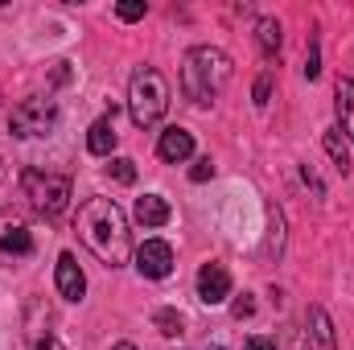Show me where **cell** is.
<instances>
[{
    "label": "cell",
    "mask_w": 354,
    "mask_h": 350,
    "mask_svg": "<svg viewBox=\"0 0 354 350\" xmlns=\"http://www.w3.org/2000/svg\"><path fill=\"white\" fill-rule=\"evenodd\" d=\"M75 231H79V239H83L107 268H120V264H128V256H132L128 219H124V210L115 206V198H87V202L79 206Z\"/></svg>",
    "instance_id": "6da1fadb"
},
{
    "label": "cell",
    "mask_w": 354,
    "mask_h": 350,
    "mask_svg": "<svg viewBox=\"0 0 354 350\" xmlns=\"http://www.w3.org/2000/svg\"><path fill=\"white\" fill-rule=\"evenodd\" d=\"M227 79H231V58L214 46H194L181 58V91L198 107H210L218 99V91L227 87Z\"/></svg>",
    "instance_id": "7a4b0ae2"
},
{
    "label": "cell",
    "mask_w": 354,
    "mask_h": 350,
    "mask_svg": "<svg viewBox=\"0 0 354 350\" xmlns=\"http://www.w3.org/2000/svg\"><path fill=\"white\" fill-rule=\"evenodd\" d=\"M169 111V83L161 71L153 66H140L128 83V116L136 128H153L161 116Z\"/></svg>",
    "instance_id": "3957f363"
},
{
    "label": "cell",
    "mask_w": 354,
    "mask_h": 350,
    "mask_svg": "<svg viewBox=\"0 0 354 350\" xmlns=\"http://www.w3.org/2000/svg\"><path fill=\"white\" fill-rule=\"evenodd\" d=\"M21 190H25L29 206H33L37 214H46V219L62 214V210H66V202H71V181H66V177H58V174L25 169V174H21Z\"/></svg>",
    "instance_id": "277c9868"
},
{
    "label": "cell",
    "mask_w": 354,
    "mask_h": 350,
    "mask_svg": "<svg viewBox=\"0 0 354 350\" xmlns=\"http://www.w3.org/2000/svg\"><path fill=\"white\" fill-rule=\"evenodd\" d=\"M54 128H58V103H54V99H41V95H33V99L17 103V107H12V116H8V132H12V136H21V140L50 136Z\"/></svg>",
    "instance_id": "5b68a950"
},
{
    "label": "cell",
    "mask_w": 354,
    "mask_h": 350,
    "mask_svg": "<svg viewBox=\"0 0 354 350\" xmlns=\"http://www.w3.org/2000/svg\"><path fill=\"white\" fill-rule=\"evenodd\" d=\"M136 268H140V276H149V280H165V276L174 272V248H169L165 239H145V243L136 248Z\"/></svg>",
    "instance_id": "8992f818"
},
{
    "label": "cell",
    "mask_w": 354,
    "mask_h": 350,
    "mask_svg": "<svg viewBox=\"0 0 354 350\" xmlns=\"http://www.w3.org/2000/svg\"><path fill=\"white\" fill-rule=\"evenodd\" d=\"M198 297L206 305H223L231 297V272L223 264H202V272H198Z\"/></svg>",
    "instance_id": "52a82bcc"
},
{
    "label": "cell",
    "mask_w": 354,
    "mask_h": 350,
    "mask_svg": "<svg viewBox=\"0 0 354 350\" xmlns=\"http://www.w3.org/2000/svg\"><path fill=\"white\" fill-rule=\"evenodd\" d=\"M54 280H58V293H62L66 301H83V297H87V276H83V268H79V260H75L71 252L58 256Z\"/></svg>",
    "instance_id": "ba28073f"
},
{
    "label": "cell",
    "mask_w": 354,
    "mask_h": 350,
    "mask_svg": "<svg viewBox=\"0 0 354 350\" xmlns=\"http://www.w3.org/2000/svg\"><path fill=\"white\" fill-rule=\"evenodd\" d=\"M157 157H161L165 165H181V161H189V157H194V136H189L185 128H165L161 140H157Z\"/></svg>",
    "instance_id": "9c48e42d"
},
{
    "label": "cell",
    "mask_w": 354,
    "mask_h": 350,
    "mask_svg": "<svg viewBox=\"0 0 354 350\" xmlns=\"http://www.w3.org/2000/svg\"><path fill=\"white\" fill-rule=\"evenodd\" d=\"M132 214H136L140 227H165L174 210H169V202H165L161 194H145V198H136V210H132Z\"/></svg>",
    "instance_id": "30bf717a"
},
{
    "label": "cell",
    "mask_w": 354,
    "mask_h": 350,
    "mask_svg": "<svg viewBox=\"0 0 354 350\" xmlns=\"http://www.w3.org/2000/svg\"><path fill=\"white\" fill-rule=\"evenodd\" d=\"M115 140H120V132H115V124H111V116H103V120H95L87 128V149L95 157H111V149H115Z\"/></svg>",
    "instance_id": "8fae6325"
},
{
    "label": "cell",
    "mask_w": 354,
    "mask_h": 350,
    "mask_svg": "<svg viewBox=\"0 0 354 350\" xmlns=\"http://www.w3.org/2000/svg\"><path fill=\"white\" fill-rule=\"evenodd\" d=\"M322 145H326V153L334 157V165H338V174H351V145H346V136H342V128H330V132L322 136Z\"/></svg>",
    "instance_id": "7c38bea8"
},
{
    "label": "cell",
    "mask_w": 354,
    "mask_h": 350,
    "mask_svg": "<svg viewBox=\"0 0 354 350\" xmlns=\"http://www.w3.org/2000/svg\"><path fill=\"white\" fill-rule=\"evenodd\" d=\"M0 252H12V256H29V252H33V235H29V227H21V223L4 227V235H0Z\"/></svg>",
    "instance_id": "4fadbf2b"
},
{
    "label": "cell",
    "mask_w": 354,
    "mask_h": 350,
    "mask_svg": "<svg viewBox=\"0 0 354 350\" xmlns=\"http://www.w3.org/2000/svg\"><path fill=\"white\" fill-rule=\"evenodd\" d=\"M256 42H260V50H264L268 58L280 54V42H284V37H280V21H276V17H260V21H256Z\"/></svg>",
    "instance_id": "5bb4252c"
},
{
    "label": "cell",
    "mask_w": 354,
    "mask_h": 350,
    "mask_svg": "<svg viewBox=\"0 0 354 350\" xmlns=\"http://www.w3.org/2000/svg\"><path fill=\"white\" fill-rule=\"evenodd\" d=\"M309 322H313V338H317V347H322V350H338L334 322H330V313H326L322 305H313V309H309Z\"/></svg>",
    "instance_id": "9a60e30c"
},
{
    "label": "cell",
    "mask_w": 354,
    "mask_h": 350,
    "mask_svg": "<svg viewBox=\"0 0 354 350\" xmlns=\"http://www.w3.org/2000/svg\"><path fill=\"white\" fill-rule=\"evenodd\" d=\"M107 177H111L115 185H132V181H136V161H128V157H111Z\"/></svg>",
    "instance_id": "2e32d148"
},
{
    "label": "cell",
    "mask_w": 354,
    "mask_h": 350,
    "mask_svg": "<svg viewBox=\"0 0 354 350\" xmlns=\"http://www.w3.org/2000/svg\"><path fill=\"white\" fill-rule=\"evenodd\" d=\"M153 326H157L165 338H181V313H177V309H157V313H153Z\"/></svg>",
    "instance_id": "e0dca14e"
},
{
    "label": "cell",
    "mask_w": 354,
    "mask_h": 350,
    "mask_svg": "<svg viewBox=\"0 0 354 350\" xmlns=\"http://www.w3.org/2000/svg\"><path fill=\"white\" fill-rule=\"evenodd\" d=\"M145 12H149L145 0H124V4H115V17H120V21H140Z\"/></svg>",
    "instance_id": "ac0fdd59"
},
{
    "label": "cell",
    "mask_w": 354,
    "mask_h": 350,
    "mask_svg": "<svg viewBox=\"0 0 354 350\" xmlns=\"http://www.w3.org/2000/svg\"><path fill=\"white\" fill-rule=\"evenodd\" d=\"M338 111H354V79H338Z\"/></svg>",
    "instance_id": "d6986e66"
},
{
    "label": "cell",
    "mask_w": 354,
    "mask_h": 350,
    "mask_svg": "<svg viewBox=\"0 0 354 350\" xmlns=\"http://www.w3.org/2000/svg\"><path fill=\"white\" fill-rule=\"evenodd\" d=\"M322 75V58H317V46H309V58H305V79H317Z\"/></svg>",
    "instance_id": "ffe728a7"
},
{
    "label": "cell",
    "mask_w": 354,
    "mask_h": 350,
    "mask_svg": "<svg viewBox=\"0 0 354 350\" xmlns=\"http://www.w3.org/2000/svg\"><path fill=\"white\" fill-rule=\"evenodd\" d=\"M189 177H194V181H210V177H214V165H210V157H202V161L189 169Z\"/></svg>",
    "instance_id": "44dd1931"
},
{
    "label": "cell",
    "mask_w": 354,
    "mask_h": 350,
    "mask_svg": "<svg viewBox=\"0 0 354 350\" xmlns=\"http://www.w3.org/2000/svg\"><path fill=\"white\" fill-rule=\"evenodd\" d=\"M268 95H272V79L260 75V83H256V107H268Z\"/></svg>",
    "instance_id": "7402d4cb"
},
{
    "label": "cell",
    "mask_w": 354,
    "mask_h": 350,
    "mask_svg": "<svg viewBox=\"0 0 354 350\" xmlns=\"http://www.w3.org/2000/svg\"><path fill=\"white\" fill-rule=\"evenodd\" d=\"M231 313H235V317H252V313H256V301H252V297H239V301L231 305Z\"/></svg>",
    "instance_id": "603a6c76"
},
{
    "label": "cell",
    "mask_w": 354,
    "mask_h": 350,
    "mask_svg": "<svg viewBox=\"0 0 354 350\" xmlns=\"http://www.w3.org/2000/svg\"><path fill=\"white\" fill-rule=\"evenodd\" d=\"M243 350H276V342H272V338H248Z\"/></svg>",
    "instance_id": "cb8c5ba5"
},
{
    "label": "cell",
    "mask_w": 354,
    "mask_h": 350,
    "mask_svg": "<svg viewBox=\"0 0 354 350\" xmlns=\"http://www.w3.org/2000/svg\"><path fill=\"white\" fill-rule=\"evenodd\" d=\"M338 120H342V132L354 140V111H338Z\"/></svg>",
    "instance_id": "d4e9b609"
},
{
    "label": "cell",
    "mask_w": 354,
    "mask_h": 350,
    "mask_svg": "<svg viewBox=\"0 0 354 350\" xmlns=\"http://www.w3.org/2000/svg\"><path fill=\"white\" fill-rule=\"evenodd\" d=\"M37 350H62V342H58V338H54V334H46V338H41V342H37Z\"/></svg>",
    "instance_id": "484cf974"
},
{
    "label": "cell",
    "mask_w": 354,
    "mask_h": 350,
    "mask_svg": "<svg viewBox=\"0 0 354 350\" xmlns=\"http://www.w3.org/2000/svg\"><path fill=\"white\" fill-rule=\"evenodd\" d=\"M111 350H136V347H132V342H115Z\"/></svg>",
    "instance_id": "4316f807"
}]
</instances>
